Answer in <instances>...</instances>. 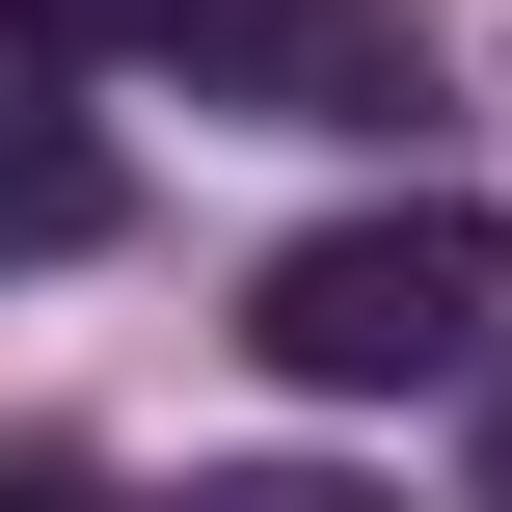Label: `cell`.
Segmentation results:
<instances>
[{
	"label": "cell",
	"mask_w": 512,
	"mask_h": 512,
	"mask_svg": "<svg viewBox=\"0 0 512 512\" xmlns=\"http://www.w3.org/2000/svg\"><path fill=\"white\" fill-rule=\"evenodd\" d=\"M189 512H405V486H351V459H216Z\"/></svg>",
	"instance_id": "4"
},
{
	"label": "cell",
	"mask_w": 512,
	"mask_h": 512,
	"mask_svg": "<svg viewBox=\"0 0 512 512\" xmlns=\"http://www.w3.org/2000/svg\"><path fill=\"white\" fill-rule=\"evenodd\" d=\"M486 512H512V432H486Z\"/></svg>",
	"instance_id": "7"
},
{
	"label": "cell",
	"mask_w": 512,
	"mask_h": 512,
	"mask_svg": "<svg viewBox=\"0 0 512 512\" xmlns=\"http://www.w3.org/2000/svg\"><path fill=\"white\" fill-rule=\"evenodd\" d=\"M243 351L297 378V405H432V378H486L512 351V243L486 216H324V243H270L243 270Z\"/></svg>",
	"instance_id": "1"
},
{
	"label": "cell",
	"mask_w": 512,
	"mask_h": 512,
	"mask_svg": "<svg viewBox=\"0 0 512 512\" xmlns=\"http://www.w3.org/2000/svg\"><path fill=\"white\" fill-rule=\"evenodd\" d=\"M0 512H81V486H54V459H0Z\"/></svg>",
	"instance_id": "6"
},
{
	"label": "cell",
	"mask_w": 512,
	"mask_h": 512,
	"mask_svg": "<svg viewBox=\"0 0 512 512\" xmlns=\"http://www.w3.org/2000/svg\"><path fill=\"white\" fill-rule=\"evenodd\" d=\"M108 216H135V189H108V135H81V108H0V270H81Z\"/></svg>",
	"instance_id": "3"
},
{
	"label": "cell",
	"mask_w": 512,
	"mask_h": 512,
	"mask_svg": "<svg viewBox=\"0 0 512 512\" xmlns=\"http://www.w3.org/2000/svg\"><path fill=\"white\" fill-rule=\"evenodd\" d=\"M216 81H243L270 135H405V108H432V27H405V0H216Z\"/></svg>",
	"instance_id": "2"
},
{
	"label": "cell",
	"mask_w": 512,
	"mask_h": 512,
	"mask_svg": "<svg viewBox=\"0 0 512 512\" xmlns=\"http://www.w3.org/2000/svg\"><path fill=\"white\" fill-rule=\"evenodd\" d=\"M135 27H189V0H0V54H135Z\"/></svg>",
	"instance_id": "5"
}]
</instances>
